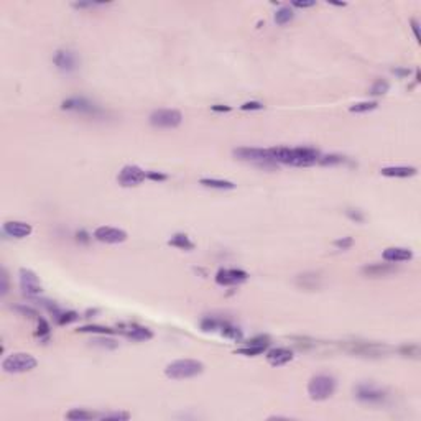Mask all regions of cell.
I'll use <instances>...</instances> for the list:
<instances>
[{"label":"cell","instance_id":"cell-8","mask_svg":"<svg viewBox=\"0 0 421 421\" xmlns=\"http://www.w3.org/2000/svg\"><path fill=\"white\" fill-rule=\"evenodd\" d=\"M234 155L239 158V160H245V161H255V163H275L272 160V155H270V148H254V147H242L234 150Z\"/></svg>","mask_w":421,"mask_h":421},{"label":"cell","instance_id":"cell-2","mask_svg":"<svg viewBox=\"0 0 421 421\" xmlns=\"http://www.w3.org/2000/svg\"><path fill=\"white\" fill-rule=\"evenodd\" d=\"M204 372V364L194 359H180L175 360L166 365L164 368V375L168 378L173 380H184V378H193L201 375Z\"/></svg>","mask_w":421,"mask_h":421},{"label":"cell","instance_id":"cell-37","mask_svg":"<svg viewBox=\"0 0 421 421\" xmlns=\"http://www.w3.org/2000/svg\"><path fill=\"white\" fill-rule=\"evenodd\" d=\"M15 309H17V311H18L20 314L28 316V318H35V319H38V318H39V314H38L36 309H33V308H30V306L18 305V306H15Z\"/></svg>","mask_w":421,"mask_h":421},{"label":"cell","instance_id":"cell-4","mask_svg":"<svg viewBox=\"0 0 421 421\" xmlns=\"http://www.w3.org/2000/svg\"><path fill=\"white\" fill-rule=\"evenodd\" d=\"M36 364L38 362L31 354L17 352V354H10L9 357L4 359L2 368L7 373H25L33 370L36 367Z\"/></svg>","mask_w":421,"mask_h":421},{"label":"cell","instance_id":"cell-23","mask_svg":"<svg viewBox=\"0 0 421 421\" xmlns=\"http://www.w3.org/2000/svg\"><path fill=\"white\" fill-rule=\"evenodd\" d=\"M199 183L202 184L204 188H210V189H221V191H226V189H234L235 184L232 181H227V180H217V178H201Z\"/></svg>","mask_w":421,"mask_h":421},{"label":"cell","instance_id":"cell-47","mask_svg":"<svg viewBox=\"0 0 421 421\" xmlns=\"http://www.w3.org/2000/svg\"><path fill=\"white\" fill-rule=\"evenodd\" d=\"M411 26H413L414 36H416V38H419V33H418V22H416V20H411Z\"/></svg>","mask_w":421,"mask_h":421},{"label":"cell","instance_id":"cell-19","mask_svg":"<svg viewBox=\"0 0 421 421\" xmlns=\"http://www.w3.org/2000/svg\"><path fill=\"white\" fill-rule=\"evenodd\" d=\"M398 272V268L393 263H370L362 268V275L368 276V278H378V276H387Z\"/></svg>","mask_w":421,"mask_h":421},{"label":"cell","instance_id":"cell-40","mask_svg":"<svg viewBox=\"0 0 421 421\" xmlns=\"http://www.w3.org/2000/svg\"><path fill=\"white\" fill-rule=\"evenodd\" d=\"M0 280H2V286H0V294L5 296L9 293V275H7V270H2V276H0Z\"/></svg>","mask_w":421,"mask_h":421},{"label":"cell","instance_id":"cell-42","mask_svg":"<svg viewBox=\"0 0 421 421\" xmlns=\"http://www.w3.org/2000/svg\"><path fill=\"white\" fill-rule=\"evenodd\" d=\"M147 180H151V181H164V180H168V176L163 175V173H156V171H147Z\"/></svg>","mask_w":421,"mask_h":421},{"label":"cell","instance_id":"cell-38","mask_svg":"<svg viewBox=\"0 0 421 421\" xmlns=\"http://www.w3.org/2000/svg\"><path fill=\"white\" fill-rule=\"evenodd\" d=\"M400 354L405 355V357H418L419 349L418 346H403L400 349Z\"/></svg>","mask_w":421,"mask_h":421},{"label":"cell","instance_id":"cell-20","mask_svg":"<svg viewBox=\"0 0 421 421\" xmlns=\"http://www.w3.org/2000/svg\"><path fill=\"white\" fill-rule=\"evenodd\" d=\"M382 257L388 263H401V262H410L413 259V252L405 247H390L384 250Z\"/></svg>","mask_w":421,"mask_h":421},{"label":"cell","instance_id":"cell-13","mask_svg":"<svg viewBox=\"0 0 421 421\" xmlns=\"http://www.w3.org/2000/svg\"><path fill=\"white\" fill-rule=\"evenodd\" d=\"M268 346H270V339L267 335H259V338L250 339L245 347L237 349L235 352L240 355H247V357H255V355H260L262 352H265Z\"/></svg>","mask_w":421,"mask_h":421},{"label":"cell","instance_id":"cell-44","mask_svg":"<svg viewBox=\"0 0 421 421\" xmlns=\"http://www.w3.org/2000/svg\"><path fill=\"white\" fill-rule=\"evenodd\" d=\"M102 4H96V2H79V4H72L74 9H92V7H97Z\"/></svg>","mask_w":421,"mask_h":421},{"label":"cell","instance_id":"cell-36","mask_svg":"<svg viewBox=\"0 0 421 421\" xmlns=\"http://www.w3.org/2000/svg\"><path fill=\"white\" fill-rule=\"evenodd\" d=\"M354 245V239L352 237H342V239L334 240V247L339 250H349Z\"/></svg>","mask_w":421,"mask_h":421},{"label":"cell","instance_id":"cell-22","mask_svg":"<svg viewBox=\"0 0 421 421\" xmlns=\"http://www.w3.org/2000/svg\"><path fill=\"white\" fill-rule=\"evenodd\" d=\"M296 285L303 289H318L321 285V278L316 273H305L296 278Z\"/></svg>","mask_w":421,"mask_h":421},{"label":"cell","instance_id":"cell-30","mask_svg":"<svg viewBox=\"0 0 421 421\" xmlns=\"http://www.w3.org/2000/svg\"><path fill=\"white\" fill-rule=\"evenodd\" d=\"M226 321V319H219V318H214V316H207V318H204L201 321V329L202 331H219L221 326H222V322Z\"/></svg>","mask_w":421,"mask_h":421},{"label":"cell","instance_id":"cell-7","mask_svg":"<svg viewBox=\"0 0 421 421\" xmlns=\"http://www.w3.org/2000/svg\"><path fill=\"white\" fill-rule=\"evenodd\" d=\"M61 109L63 110H74L79 112V114H88L92 117H99L102 115V110L99 109V105L92 104L91 101L84 97H71V99H66V101L61 104Z\"/></svg>","mask_w":421,"mask_h":421},{"label":"cell","instance_id":"cell-29","mask_svg":"<svg viewBox=\"0 0 421 421\" xmlns=\"http://www.w3.org/2000/svg\"><path fill=\"white\" fill-rule=\"evenodd\" d=\"M294 18V13L289 7H281L280 10H276L275 13V23L276 25H286Z\"/></svg>","mask_w":421,"mask_h":421},{"label":"cell","instance_id":"cell-46","mask_svg":"<svg viewBox=\"0 0 421 421\" xmlns=\"http://www.w3.org/2000/svg\"><path fill=\"white\" fill-rule=\"evenodd\" d=\"M393 72H395V74H397V76H400V77H406V76H410V72H411V71H410V69H400V68H395V69H393Z\"/></svg>","mask_w":421,"mask_h":421},{"label":"cell","instance_id":"cell-11","mask_svg":"<svg viewBox=\"0 0 421 421\" xmlns=\"http://www.w3.org/2000/svg\"><path fill=\"white\" fill-rule=\"evenodd\" d=\"M346 349L352 354L367 355V357H378V355L387 352V347L382 344H375V342H359V341L349 342Z\"/></svg>","mask_w":421,"mask_h":421},{"label":"cell","instance_id":"cell-10","mask_svg":"<svg viewBox=\"0 0 421 421\" xmlns=\"http://www.w3.org/2000/svg\"><path fill=\"white\" fill-rule=\"evenodd\" d=\"M20 286H22L23 293L26 296H38L43 291L41 283H39V278L36 276V273L31 272L28 268L20 270Z\"/></svg>","mask_w":421,"mask_h":421},{"label":"cell","instance_id":"cell-45","mask_svg":"<svg viewBox=\"0 0 421 421\" xmlns=\"http://www.w3.org/2000/svg\"><path fill=\"white\" fill-rule=\"evenodd\" d=\"M210 110H213V112H229V110H230V107H229V105H221V104H216V105H213V107H210Z\"/></svg>","mask_w":421,"mask_h":421},{"label":"cell","instance_id":"cell-26","mask_svg":"<svg viewBox=\"0 0 421 421\" xmlns=\"http://www.w3.org/2000/svg\"><path fill=\"white\" fill-rule=\"evenodd\" d=\"M53 318L58 322L59 326H64V324H71V322H74L79 319V314L74 311H63V309H56L55 313H53Z\"/></svg>","mask_w":421,"mask_h":421},{"label":"cell","instance_id":"cell-33","mask_svg":"<svg viewBox=\"0 0 421 421\" xmlns=\"http://www.w3.org/2000/svg\"><path fill=\"white\" fill-rule=\"evenodd\" d=\"M38 329H36V335L41 341H48L50 338V324L46 322V319L43 318H38Z\"/></svg>","mask_w":421,"mask_h":421},{"label":"cell","instance_id":"cell-24","mask_svg":"<svg viewBox=\"0 0 421 421\" xmlns=\"http://www.w3.org/2000/svg\"><path fill=\"white\" fill-rule=\"evenodd\" d=\"M219 332L224 335V338L232 339V341H242V338H243L242 329L237 327V326H234L232 322H229V321H224V322H222Z\"/></svg>","mask_w":421,"mask_h":421},{"label":"cell","instance_id":"cell-34","mask_svg":"<svg viewBox=\"0 0 421 421\" xmlns=\"http://www.w3.org/2000/svg\"><path fill=\"white\" fill-rule=\"evenodd\" d=\"M130 414L129 413H123V411H114V413H104V414H99V419H115V421H120V419H129Z\"/></svg>","mask_w":421,"mask_h":421},{"label":"cell","instance_id":"cell-32","mask_svg":"<svg viewBox=\"0 0 421 421\" xmlns=\"http://www.w3.org/2000/svg\"><path fill=\"white\" fill-rule=\"evenodd\" d=\"M77 332H92V334H102V335H107V334H114L115 331L110 327H104V326H84V327H79Z\"/></svg>","mask_w":421,"mask_h":421},{"label":"cell","instance_id":"cell-3","mask_svg":"<svg viewBox=\"0 0 421 421\" xmlns=\"http://www.w3.org/2000/svg\"><path fill=\"white\" fill-rule=\"evenodd\" d=\"M335 378L331 375L319 373L309 380L308 384V395L314 401H324L327 398H331L335 392Z\"/></svg>","mask_w":421,"mask_h":421},{"label":"cell","instance_id":"cell-18","mask_svg":"<svg viewBox=\"0 0 421 421\" xmlns=\"http://www.w3.org/2000/svg\"><path fill=\"white\" fill-rule=\"evenodd\" d=\"M53 61H55L58 69L66 71V72L74 71L77 68V58H76V55L72 51H68V50L58 51L56 55H55V58H53Z\"/></svg>","mask_w":421,"mask_h":421},{"label":"cell","instance_id":"cell-5","mask_svg":"<svg viewBox=\"0 0 421 421\" xmlns=\"http://www.w3.org/2000/svg\"><path fill=\"white\" fill-rule=\"evenodd\" d=\"M183 122V114L175 109H158L150 115V123L156 129H176Z\"/></svg>","mask_w":421,"mask_h":421},{"label":"cell","instance_id":"cell-39","mask_svg":"<svg viewBox=\"0 0 421 421\" xmlns=\"http://www.w3.org/2000/svg\"><path fill=\"white\" fill-rule=\"evenodd\" d=\"M262 109H263V104L262 102H257V101L243 102L240 105V110H262Z\"/></svg>","mask_w":421,"mask_h":421},{"label":"cell","instance_id":"cell-25","mask_svg":"<svg viewBox=\"0 0 421 421\" xmlns=\"http://www.w3.org/2000/svg\"><path fill=\"white\" fill-rule=\"evenodd\" d=\"M168 243H170L171 247H176V248H180V250H188V252L194 248V243L191 242L189 237L184 235V234H175L168 240Z\"/></svg>","mask_w":421,"mask_h":421},{"label":"cell","instance_id":"cell-21","mask_svg":"<svg viewBox=\"0 0 421 421\" xmlns=\"http://www.w3.org/2000/svg\"><path fill=\"white\" fill-rule=\"evenodd\" d=\"M414 166H385L380 170V173L387 178H410L416 175Z\"/></svg>","mask_w":421,"mask_h":421},{"label":"cell","instance_id":"cell-15","mask_svg":"<svg viewBox=\"0 0 421 421\" xmlns=\"http://www.w3.org/2000/svg\"><path fill=\"white\" fill-rule=\"evenodd\" d=\"M117 332L123 334L125 338H129L132 341H148L153 338V332L148 327L138 326V324H125L120 326V329H117Z\"/></svg>","mask_w":421,"mask_h":421},{"label":"cell","instance_id":"cell-16","mask_svg":"<svg viewBox=\"0 0 421 421\" xmlns=\"http://www.w3.org/2000/svg\"><path fill=\"white\" fill-rule=\"evenodd\" d=\"M4 232L13 239H25L33 232V227L22 221H9L4 224Z\"/></svg>","mask_w":421,"mask_h":421},{"label":"cell","instance_id":"cell-12","mask_svg":"<svg viewBox=\"0 0 421 421\" xmlns=\"http://www.w3.org/2000/svg\"><path fill=\"white\" fill-rule=\"evenodd\" d=\"M94 239L104 243H122L127 240V232L117 227L101 226L94 230Z\"/></svg>","mask_w":421,"mask_h":421},{"label":"cell","instance_id":"cell-28","mask_svg":"<svg viewBox=\"0 0 421 421\" xmlns=\"http://www.w3.org/2000/svg\"><path fill=\"white\" fill-rule=\"evenodd\" d=\"M378 107V102L377 101H362V102H355L352 104L349 110L354 112V114H364V112H370L375 110Z\"/></svg>","mask_w":421,"mask_h":421},{"label":"cell","instance_id":"cell-6","mask_svg":"<svg viewBox=\"0 0 421 421\" xmlns=\"http://www.w3.org/2000/svg\"><path fill=\"white\" fill-rule=\"evenodd\" d=\"M145 180H147V171H143L140 166H137V164H127V166H123L117 176L118 184H122L123 188L138 186V184H142Z\"/></svg>","mask_w":421,"mask_h":421},{"label":"cell","instance_id":"cell-14","mask_svg":"<svg viewBox=\"0 0 421 421\" xmlns=\"http://www.w3.org/2000/svg\"><path fill=\"white\" fill-rule=\"evenodd\" d=\"M355 397L365 403H382L387 398V395L373 385H360L355 390Z\"/></svg>","mask_w":421,"mask_h":421},{"label":"cell","instance_id":"cell-27","mask_svg":"<svg viewBox=\"0 0 421 421\" xmlns=\"http://www.w3.org/2000/svg\"><path fill=\"white\" fill-rule=\"evenodd\" d=\"M66 418L71 419V421H88V419H92V418H99V414L91 413L88 410H82V408H74V410L66 413Z\"/></svg>","mask_w":421,"mask_h":421},{"label":"cell","instance_id":"cell-35","mask_svg":"<svg viewBox=\"0 0 421 421\" xmlns=\"http://www.w3.org/2000/svg\"><path fill=\"white\" fill-rule=\"evenodd\" d=\"M319 164H339V163H344V156H339V155H326V156H321L319 158Z\"/></svg>","mask_w":421,"mask_h":421},{"label":"cell","instance_id":"cell-43","mask_svg":"<svg viewBox=\"0 0 421 421\" xmlns=\"http://www.w3.org/2000/svg\"><path fill=\"white\" fill-rule=\"evenodd\" d=\"M291 5L296 7V9H309V7H314L316 2L314 0H311V2H300V0H294Z\"/></svg>","mask_w":421,"mask_h":421},{"label":"cell","instance_id":"cell-9","mask_svg":"<svg viewBox=\"0 0 421 421\" xmlns=\"http://www.w3.org/2000/svg\"><path fill=\"white\" fill-rule=\"evenodd\" d=\"M248 278L247 272L239 268H222L216 273V283L221 286H234L240 285Z\"/></svg>","mask_w":421,"mask_h":421},{"label":"cell","instance_id":"cell-31","mask_svg":"<svg viewBox=\"0 0 421 421\" xmlns=\"http://www.w3.org/2000/svg\"><path fill=\"white\" fill-rule=\"evenodd\" d=\"M388 89H390V84H388L385 79H377V81L372 84L370 94L372 96H384L388 92Z\"/></svg>","mask_w":421,"mask_h":421},{"label":"cell","instance_id":"cell-41","mask_svg":"<svg viewBox=\"0 0 421 421\" xmlns=\"http://www.w3.org/2000/svg\"><path fill=\"white\" fill-rule=\"evenodd\" d=\"M346 214H347V217H351V219L355 222H364V214L357 209H347Z\"/></svg>","mask_w":421,"mask_h":421},{"label":"cell","instance_id":"cell-1","mask_svg":"<svg viewBox=\"0 0 421 421\" xmlns=\"http://www.w3.org/2000/svg\"><path fill=\"white\" fill-rule=\"evenodd\" d=\"M270 155H272V160L275 163L291 164V166H311V164L318 163L321 158L319 151L311 147H275L270 148Z\"/></svg>","mask_w":421,"mask_h":421},{"label":"cell","instance_id":"cell-17","mask_svg":"<svg viewBox=\"0 0 421 421\" xmlns=\"http://www.w3.org/2000/svg\"><path fill=\"white\" fill-rule=\"evenodd\" d=\"M265 357H267V362L270 365L281 367V365H286L288 362L293 360V352L286 347H275V349H270Z\"/></svg>","mask_w":421,"mask_h":421}]
</instances>
